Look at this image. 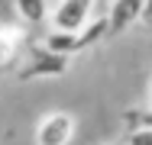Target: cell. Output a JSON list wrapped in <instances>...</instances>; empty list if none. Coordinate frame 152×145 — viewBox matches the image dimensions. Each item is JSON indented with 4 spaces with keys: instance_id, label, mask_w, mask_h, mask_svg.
Wrapping results in <instances>:
<instances>
[{
    "instance_id": "1",
    "label": "cell",
    "mask_w": 152,
    "mask_h": 145,
    "mask_svg": "<svg viewBox=\"0 0 152 145\" xmlns=\"http://www.w3.org/2000/svg\"><path fill=\"white\" fill-rule=\"evenodd\" d=\"M75 136V116L65 110H52L36 126V145H68Z\"/></svg>"
},
{
    "instance_id": "2",
    "label": "cell",
    "mask_w": 152,
    "mask_h": 145,
    "mask_svg": "<svg viewBox=\"0 0 152 145\" xmlns=\"http://www.w3.org/2000/svg\"><path fill=\"white\" fill-rule=\"evenodd\" d=\"M94 13V0H58V7L49 13L52 29H65V32H78L91 20Z\"/></svg>"
},
{
    "instance_id": "3",
    "label": "cell",
    "mask_w": 152,
    "mask_h": 145,
    "mask_svg": "<svg viewBox=\"0 0 152 145\" xmlns=\"http://www.w3.org/2000/svg\"><path fill=\"white\" fill-rule=\"evenodd\" d=\"M68 71V55H58V52H49L45 45L32 49L26 68L20 71V78H58Z\"/></svg>"
},
{
    "instance_id": "4",
    "label": "cell",
    "mask_w": 152,
    "mask_h": 145,
    "mask_svg": "<svg viewBox=\"0 0 152 145\" xmlns=\"http://www.w3.org/2000/svg\"><path fill=\"white\" fill-rule=\"evenodd\" d=\"M139 16H142V0H113L110 10H107V29H110V36L136 26Z\"/></svg>"
},
{
    "instance_id": "5",
    "label": "cell",
    "mask_w": 152,
    "mask_h": 145,
    "mask_svg": "<svg viewBox=\"0 0 152 145\" xmlns=\"http://www.w3.org/2000/svg\"><path fill=\"white\" fill-rule=\"evenodd\" d=\"M42 45L49 52H58V55H75V52H81V36L78 32H65V29H49Z\"/></svg>"
},
{
    "instance_id": "6",
    "label": "cell",
    "mask_w": 152,
    "mask_h": 145,
    "mask_svg": "<svg viewBox=\"0 0 152 145\" xmlns=\"http://www.w3.org/2000/svg\"><path fill=\"white\" fill-rule=\"evenodd\" d=\"M20 45H23V32H16L10 26H0V68H10L16 61Z\"/></svg>"
},
{
    "instance_id": "7",
    "label": "cell",
    "mask_w": 152,
    "mask_h": 145,
    "mask_svg": "<svg viewBox=\"0 0 152 145\" xmlns=\"http://www.w3.org/2000/svg\"><path fill=\"white\" fill-rule=\"evenodd\" d=\"M13 10L29 26H39V23L49 20V0H13Z\"/></svg>"
},
{
    "instance_id": "8",
    "label": "cell",
    "mask_w": 152,
    "mask_h": 145,
    "mask_svg": "<svg viewBox=\"0 0 152 145\" xmlns=\"http://www.w3.org/2000/svg\"><path fill=\"white\" fill-rule=\"evenodd\" d=\"M126 129H152V107L149 110H126Z\"/></svg>"
},
{
    "instance_id": "9",
    "label": "cell",
    "mask_w": 152,
    "mask_h": 145,
    "mask_svg": "<svg viewBox=\"0 0 152 145\" xmlns=\"http://www.w3.org/2000/svg\"><path fill=\"white\" fill-rule=\"evenodd\" d=\"M126 145H152V129H129Z\"/></svg>"
},
{
    "instance_id": "10",
    "label": "cell",
    "mask_w": 152,
    "mask_h": 145,
    "mask_svg": "<svg viewBox=\"0 0 152 145\" xmlns=\"http://www.w3.org/2000/svg\"><path fill=\"white\" fill-rule=\"evenodd\" d=\"M149 107H152V81H149Z\"/></svg>"
},
{
    "instance_id": "11",
    "label": "cell",
    "mask_w": 152,
    "mask_h": 145,
    "mask_svg": "<svg viewBox=\"0 0 152 145\" xmlns=\"http://www.w3.org/2000/svg\"><path fill=\"white\" fill-rule=\"evenodd\" d=\"M117 145H126V142H117Z\"/></svg>"
}]
</instances>
